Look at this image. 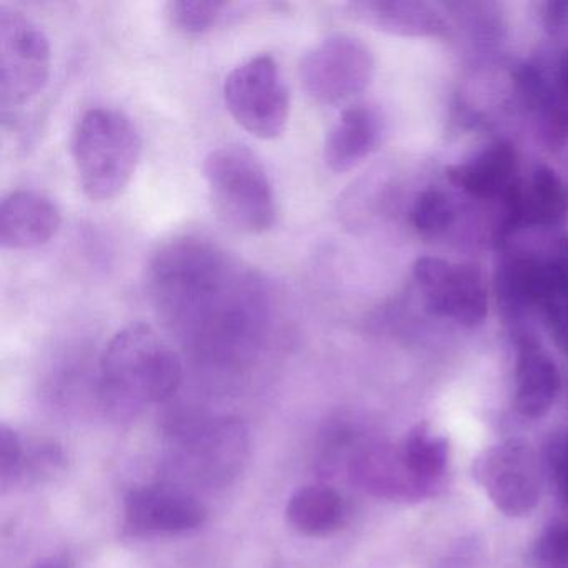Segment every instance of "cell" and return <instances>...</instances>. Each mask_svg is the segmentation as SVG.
<instances>
[{
	"instance_id": "cell-1",
	"label": "cell",
	"mask_w": 568,
	"mask_h": 568,
	"mask_svg": "<svg viewBox=\"0 0 568 568\" xmlns=\"http://www.w3.org/2000/svg\"><path fill=\"white\" fill-rule=\"evenodd\" d=\"M152 302L165 324L207 357L245 351L261 328L257 278L199 235L159 245L148 268Z\"/></svg>"
},
{
	"instance_id": "cell-2",
	"label": "cell",
	"mask_w": 568,
	"mask_h": 568,
	"mask_svg": "<svg viewBox=\"0 0 568 568\" xmlns=\"http://www.w3.org/2000/svg\"><path fill=\"white\" fill-rule=\"evenodd\" d=\"M105 405L118 417L168 400L182 382V364L174 348L148 324L119 331L101 362Z\"/></svg>"
},
{
	"instance_id": "cell-3",
	"label": "cell",
	"mask_w": 568,
	"mask_h": 568,
	"mask_svg": "<svg viewBox=\"0 0 568 568\" xmlns=\"http://www.w3.org/2000/svg\"><path fill=\"white\" fill-rule=\"evenodd\" d=\"M142 155V139L118 109L85 112L72 138V158L82 191L91 201L119 197L131 184Z\"/></svg>"
},
{
	"instance_id": "cell-4",
	"label": "cell",
	"mask_w": 568,
	"mask_h": 568,
	"mask_svg": "<svg viewBox=\"0 0 568 568\" xmlns=\"http://www.w3.org/2000/svg\"><path fill=\"white\" fill-rule=\"evenodd\" d=\"M202 169L214 211L225 224L248 235H262L274 227L278 214L274 185L251 149H215Z\"/></svg>"
},
{
	"instance_id": "cell-5",
	"label": "cell",
	"mask_w": 568,
	"mask_h": 568,
	"mask_svg": "<svg viewBox=\"0 0 568 568\" xmlns=\"http://www.w3.org/2000/svg\"><path fill=\"white\" fill-rule=\"evenodd\" d=\"M229 114L261 141L281 138L291 119V94L272 55L248 59L225 78Z\"/></svg>"
},
{
	"instance_id": "cell-6",
	"label": "cell",
	"mask_w": 568,
	"mask_h": 568,
	"mask_svg": "<svg viewBox=\"0 0 568 568\" xmlns=\"http://www.w3.org/2000/svg\"><path fill=\"white\" fill-rule=\"evenodd\" d=\"M51 45L48 36L24 12L0 8V104L24 108L48 88Z\"/></svg>"
},
{
	"instance_id": "cell-7",
	"label": "cell",
	"mask_w": 568,
	"mask_h": 568,
	"mask_svg": "<svg viewBox=\"0 0 568 568\" xmlns=\"http://www.w3.org/2000/svg\"><path fill=\"white\" fill-rule=\"evenodd\" d=\"M247 452V430L241 422L212 418L179 432L174 465L189 480L225 484L242 470Z\"/></svg>"
},
{
	"instance_id": "cell-8",
	"label": "cell",
	"mask_w": 568,
	"mask_h": 568,
	"mask_svg": "<svg viewBox=\"0 0 568 568\" xmlns=\"http://www.w3.org/2000/svg\"><path fill=\"white\" fill-rule=\"evenodd\" d=\"M474 477L491 504L508 517H524L541 494L540 464L527 442L508 438L485 448L474 462Z\"/></svg>"
},
{
	"instance_id": "cell-9",
	"label": "cell",
	"mask_w": 568,
	"mask_h": 568,
	"mask_svg": "<svg viewBox=\"0 0 568 568\" xmlns=\"http://www.w3.org/2000/svg\"><path fill=\"white\" fill-rule=\"evenodd\" d=\"M372 74L367 49L348 36H331L302 58L298 75L308 98L335 105L364 91Z\"/></svg>"
},
{
	"instance_id": "cell-10",
	"label": "cell",
	"mask_w": 568,
	"mask_h": 568,
	"mask_svg": "<svg viewBox=\"0 0 568 568\" xmlns=\"http://www.w3.org/2000/svg\"><path fill=\"white\" fill-rule=\"evenodd\" d=\"M414 275L435 314L465 327H475L487 317V291L477 268L424 257L415 264Z\"/></svg>"
},
{
	"instance_id": "cell-11",
	"label": "cell",
	"mask_w": 568,
	"mask_h": 568,
	"mask_svg": "<svg viewBox=\"0 0 568 568\" xmlns=\"http://www.w3.org/2000/svg\"><path fill=\"white\" fill-rule=\"evenodd\" d=\"M205 518V505L181 485H145L125 500V524L138 535L185 534L201 527Z\"/></svg>"
},
{
	"instance_id": "cell-12",
	"label": "cell",
	"mask_w": 568,
	"mask_h": 568,
	"mask_svg": "<svg viewBox=\"0 0 568 568\" xmlns=\"http://www.w3.org/2000/svg\"><path fill=\"white\" fill-rule=\"evenodd\" d=\"M61 224V211L48 195L28 189L11 192L0 204V245L8 251L44 247Z\"/></svg>"
},
{
	"instance_id": "cell-13",
	"label": "cell",
	"mask_w": 568,
	"mask_h": 568,
	"mask_svg": "<svg viewBox=\"0 0 568 568\" xmlns=\"http://www.w3.org/2000/svg\"><path fill=\"white\" fill-rule=\"evenodd\" d=\"M561 378L557 365L530 335L517 341L515 365V410L527 418L548 414L560 394Z\"/></svg>"
},
{
	"instance_id": "cell-14",
	"label": "cell",
	"mask_w": 568,
	"mask_h": 568,
	"mask_svg": "<svg viewBox=\"0 0 568 568\" xmlns=\"http://www.w3.org/2000/svg\"><path fill=\"white\" fill-rule=\"evenodd\" d=\"M377 141L378 119L375 112L364 105L347 109L325 138V165L334 172L351 171L374 151Z\"/></svg>"
},
{
	"instance_id": "cell-15",
	"label": "cell",
	"mask_w": 568,
	"mask_h": 568,
	"mask_svg": "<svg viewBox=\"0 0 568 568\" xmlns=\"http://www.w3.org/2000/svg\"><path fill=\"white\" fill-rule=\"evenodd\" d=\"M515 169H517V154L514 148L498 142L485 149L468 164L452 169L448 178L468 194L490 199L500 192H507L514 185L511 182H514Z\"/></svg>"
},
{
	"instance_id": "cell-16",
	"label": "cell",
	"mask_w": 568,
	"mask_h": 568,
	"mask_svg": "<svg viewBox=\"0 0 568 568\" xmlns=\"http://www.w3.org/2000/svg\"><path fill=\"white\" fill-rule=\"evenodd\" d=\"M345 518L342 495L327 485H308L292 495L287 520L295 530L308 537H324L341 528Z\"/></svg>"
},
{
	"instance_id": "cell-17",
	"label": "cell",
	"mask_w": 568,
	"mask_h": 568,
	"mask_svg": "<svg viewBox=\"0 0 568 568\" xmlns=\"http://www.w3.org/2000/svg\"><path fill=\"white\" fill-rule=\"evenodd\" d=\"M510 214L528 224L551 225L561 221L567 211V192L558 175L548 168H538L527 192L511 185L505 194Z\"/></svg>"
},
{
	"instance_id": "cell-18",
	"label": "cell",
	"mask_w": 568,
	"mask_h": 568,
	"mask_svg": "<svg viewBox=\"0 0 568 568\" xmlns=\"http://www.w3.org/2000/svg\"><path fill=\"white\" fill-rule=\"evenodd\" d=\"M398 454L415 484L430 495L444 477L448 464V444L440 435L432 434L427 425H417L398 445Z\"/></svg>"
},
{
	"instance_id": "cell-19",
	"label": "cell",
	"mask_w": 568,
	"mask_h": 568,
	"mask_svg": "<svg viewBox=\"0 0 568 568\" xmlns=\"http://www.w3.org/2000/svg\"><path fill=\"white\" fill-rule=\"evenodd\" d=\"M229 9L231 4L221 0H175L168 6L165 16L175 31L197 36L214 29Z\"/></svg>"
},
{
	"instance_id": "cell-20",
	"label": "cell",
	"mask_w": 568,
	"mask_h": 568,
	"mask_svg": "<svg viewBox=\"0 0 568 568\" xmlns=\"http://www.w3.org/2000/svg\"><path fill=\"white\" fill-rule=\"evenodd\" d=\"M454 221L450 201L440 191H427L412 209V224L422 234H440Z\"/></svg>"
},
{
	"instance_id": "cell-21",
	"label": "cell",
	"mask_w": 568,
	"mask_h": 568,
	"mask_svg": "<svg viewBox=\"0 0 568 568\" xmlns=\"http://www.w3.org/2000/svg\"><path fill=\"white\" fill-rule=\"evenodd\" d=\"M535 568H568V521L550 525L534 548Z\"/></svg>"
},
{
	"instance_id": "cell-22",
	"label": "cell",
	"mask_w": 568,
	"mask_h": 568,
	"mask_svg": "<svg viewBox=\"0 0 568 568\" xmlns=\"http://www.w3.org/2000/svg\"><path fill=\"white\" fill-rule=\"evenodd\" d=\"M24 440L8 425L0 427V481L8 485L21 464Z\"/></svg>"
},
{
	"instance_id": "cell-23",
	"label": "cell",
	"mask_w": 568,
	"mask_h": 568,
	"mask_svg": "<svg viewBox=\"0 0 568 568\" xmlns=\"http://www.w3.org/2000/svg\"><path fill=\"white\" fill-rule=\"evenodd\" d=\"M548 464L557 484L558 494L568 507V434L555 438L548 448Z\"/></svg>"
},
{
	"instance_id": "cell-24",
	"label": "cell",
	"mask_w": 568,
	"mask_h": 568,
	"mask_svg": "<svg viewBox=\"0 0 568 568\" xmlns=\"http://www.w3.org/2000/svg\"><path fill=\"white\" fill-rule=\"evenodd\" d=\"M36 568H69V567H68V565L62 564V561L51 560V561H45V564H41V565H39V567H36Z\"/></svg>"
}]
</instances>
